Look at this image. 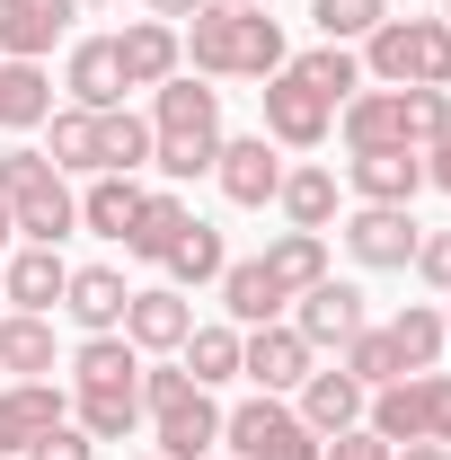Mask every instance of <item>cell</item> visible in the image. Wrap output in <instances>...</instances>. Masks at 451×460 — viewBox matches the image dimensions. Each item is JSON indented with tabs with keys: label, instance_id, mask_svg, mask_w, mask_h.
<instances>
[{
	"label": "cell",
	"instance_id": "cell-1",
	"mask_svg": "<svg viewBox=\"0 0 451 460\" xmlns=\"http://www.w3.org/2000/svg\"><path fill=\"white\" fill-rule=\"evenodd\" d=\"M177 45L195 62V80H275L283 62V27L266 9H222V0H204L186 27H177Z\"/></svg>",
	"mask_w": 451,
	"mask_h": 460
},
{
	"label": "cell",
	"instance_id": "cell-2",
	"mask_svg": "<svg viewBox=\"0 0 451 460\" xmlns=\"http://www.w3.org/2000/svg\"><path fill=\"white\" fill-rule=\"evenodd\" d=\"M354 54H363L372 89H451V27L443 18H381Z\"/></svg>",
	"mask_w": 451,
	"mask_h": 460
},
{
	"label": "cell",
	"instance_id": "cell-3",
	"mask_svg": "<svg viewBox=\"0 0 451 460\" xmlns=\"http://www.w3.org/2000/svg\"><path fill=\"white\" fill-rule=\"evenodd\" d=\"M363 425L381 443H451V372H398L390 390L363 399Z\"/></svg>",
	"mask_w": 451,
	"mask_h": 460
},
{
	"label": "cell",
	"instance_id": "cell-4",
	"mask_svg": "<svg viewBox=\"0 0 451 460\" xmlns=\"http://www.w3.org/2000/svg\"><path fill=\"white\" fill-rule=\"evenodd\" d=\"M222 443H230V460H319V434L301 425V407L266 399V390L222 407Z\"/></svg>",
	"mask_w": 451,
	"mask_h": 460
},
{
	"label": "cell",
	"instance_id": "cell-5",
	"mask_svg": "<svg viewBox=\"0 0 451 460\" xmlns=\"http://www.w3.org/2000/svg\"><path fill=\"white\" fill-rule=\"evenodd\" d=\"M257 107H266V142H275V151H319V142L337 133V107H328V98H319L292 62L257 89Z\"/></svg>",
	"mask_w": 451,
	"mask_h": 460
},
{
	"label": "cell",
	"instance_id": "cell-6",
	"mask_svg": "<svg viewBox=\"0 0 451 460\" xmlns=\"http://www.w3.org/2000/svg\"><path fill=\"white\" fill-rule=\"evenodd\" d=\"M337 239H345V257L354 266H372V275H398L407 257H416V213L407 204H345L337 213Z\"/></svg>",
	"mask_w": 451,
	"mask_h": 460
},
{
	"label": "cell",
	"instance_id": "cell-7",
	"mask_svg": "<svg viewBox=\"0 0 451 460\" xmlns=\"http://www.w3.org/2000/svg\"><path fill=\"white\" fill-rule=\"evenodd\" d=\"M319 372V354L301 345L292 319H266V328H239V381H257L266 399H292L301 381Z\"/></svg>",
	"mask_w": 451,
	"mask_h": 460
},
{
	"label": "cell",
	"instance_id": "cell-8",
	"mask_svg": "<svg viewBox=\"0 0 451 460\" xmlns=\"http://www.w3.org/2000/svg\"><path fill=\"white\" fill-rule=\"evenodd\" d=\"M292 328L310 354H337L345 337H363L372 328V310H363V284H337V275H319L310 292H292Z\"/></svg>",
	"mask_w": 451,
	"mask_h": 460
},
{
	"label": "cell",
	"instance_id": "cell-9",
	"mask_svg": "<svg viewBox=\"0 0 451 460\" xmlns=\"http://www.w3.org/2000/svg\"><path fill=\"white\" fill-rule=\"evenodd\" d=\"M54 425H71V390H54V381H0V460H27Z\"/></svg>",
	"mask_w": 451,
	"mask_h": 460
},
{
	"label": "cell",
	"instance_id": "cell-10",
	"mask_svg": "<svg viewBox=\"0 0 451 460\" xmlns=\"http://www.w3.org/2000/svg\"><path fill=\"white\" fill-rule=\"evenodd\" d=\"M151 133H160V142H222V89L195 80V71L160 80V89H151Z\"/></svg>",
	"mask_w": 451,
	"mask_h": 460
},
{
	"label": "cell",
	"instance_id": "cell-11",
	"mask_svg": "<svg viewBox=\"0 0 451 460\" xmlns=\"http://www.w3.org/2000/svg\"><path fill=\"white\" fill-rule=\"evenodd\" d=\"M213 186H222L239 213H266L275 204V186H283V151L266 142V133H239L230 142L222 133V160H213Z\"/></svg>",
	"mask_w": 451,
	"mask_h": 460
},
{
	"label": "cell",
	"instance_id": "cell-12",
	"mask_svg": "<svg viewBox=\"0 0 451 460\" xmlns=\"http://www.w3.org/2000/svg\"><path fill=\"white\" fill-rule=\"evenodd\" d=\"M345 195L354 204H407L425 195V151H345Z\"/></svg>",
	"mask_w": 451,
	"mask_h": 460
},
{
	"label": "cell",
	"instance_id": "cell-13",
	"mask_svg": "<svg viewBox=\"0 0 451 460\" xmlns=\"http://www.w3.org/2000/svg\"><path fill=\"white\" fill-rule=\"evenodd\" d=\"M124 337H133V354H177V345L195 337V301L177 284H142L124 301Z\"/></svg>",
	"mask_w": 451,
	"mask_h": 460
},
{
	"label": "cell",
	"instance_id": "cell-14",
	"mask_svg": "<svg viewBox=\"0 0 451 460\" xmlns=\"http://www.w3.org/2000/svg\"><path fill=\"white\" fill-rule=\"evenodd\" d=\"M80 0H0V62H45L71 36Z\"/></svg>",
	"mask_w": 451,
	"mask_h": 460
},
{
	"label": "cell",
	"instance_id": "cell-15",
	"mask_svg": "<svg viewBox=\"0 0 451 460\" xmlns=\"http://www.w3.org/2000/svg\"><path fill=\"white\" fill-rule=\"evenodd\" d=\"M115 62H124V89H160L186 71V45L169 18H133V27H115Z\"/></svg>",
	"mask_w": 451,
	"mask_h": 460
},
{
	"label": "cell",
	"instance_id": "cell-16",
	"mask_svg": "<svg viewBox=\"0 0 451 460\" xmlns=\"http://www.w3.org/2000/svg\"><path fill=\"white\" fill-rule=\"evenodd\" d=\"M62 284H71L62 248L18 239V257H0V292H9V310H36V319H54V310H62Z\"/></svg>",
	"mask_w": 451,
	"mask_h": 460
},
{
	"label": "cell",
	"instance_id": "cell-17",
	"mask_svg": "<svg viewBox=\"0 0 451 460\" xmlns=\"http://www.w3.org/2000/svg\"><path fill=\"white\" fill-rule=\"evenodd\" d=\"M151 452H160V460L222 452V407H213V390H186L177 407H160V416H151Z\"/></svg>",
	"mask_w": 451,
	"mask_h": 460
},
{
	"label": "cell",
	"instance_id": "cell-18",
	"mask_svg": "<svg viewBox=\"0 0 451 460\" xmlns=\"http://www.w3.org/2000/svg\"><path fill=\"white\" fill-rule=\"evenodd\" d=\"M124 301H133V284H124L115 266H71V284H62V319H71L80 337H115V328H124Z\"/></svg>",
	"mask_w": 451,
	"mask_h": 460
},
{
	"label": "cell",
	"instance_id": "cell-19",
	"mask_svg": "<svg viewBox=\"0 0 451 460\" xmlns=\"http://www.w3.org/2000/svg\"><path fill=\"white\" fill-rule=\"evenodd\" d=\"M62 89H71V107H89V115L124 107V62H115V36H71Z\"/></svg>",
	"mask_w": 451,
	"mask_h": 460
},
{
	"label": "cell",
	"instance_id": "cell-20",
	"mask_svg": "<svg viewBox=\"0 0 451 460\" xmlns=\"http://www.w3.org/2000/svg\"><path fill=\"white\" fill-rule=\"evenodd\" d=\"M275 213H283V230H328V222L345 213V186H337V169H319V160L283 169V186H275Z\"/></svg>",
	"mask_w": 451,
	"mask_h": 460
},
{
	"label": "cell",
	"instance_id": "cell-21",
	"mask_svg": "<svg viewBox=\"0 0 451 460\" xmlns=\"http://www.w3.org/2000/svg\"><path fill=\"white\" fill-rule=\"evenodd\" d=\"M213 292H222V319H230V328H266V319H283V310H292V301H283V284L266 275V257H230Z\"/></svg>",
	"mask_w": 451,
	"mask_h": 460
},
{
	"label": "cell",
	"instance_id": "cell-22",
	"mask_svg": "<svg viewBox=\"0 0 451 460\" xmlns=\"http://www.w3.org/2000/svg\"><path fill=\"white\" fill-rule=\"evenodd\" d=\"M337 133H345V151H416L407 124H398V89H354L337 107Z\"/></svg>",
	"mask_w": 451,
	"mask_h": 460
},
{
	"label": "cell",
	"instance_id": "cell-23",
	"mask_svg": "<svg viewBox=\"0 0 451 460\" xmlns=\"http://www.w3.org/2000/svg\"><path fill=\"white\" fill-rule=\"evenodd\" d=\"M186 222H195V204H186L177 186H151V195H142V213H133V230H124V257L160 266L177 239H186Z\"/></svg>",
	"mask_w": 451,
	"mask_h": 460
},
{
	"label": "cell",
	"instance_id": "cell-24",
	"mask_svg": "<svg viewBox=\"0 0 451 460\" xmlns=\"http://www.w3.org/2000/svg\"><path fill=\"white\" fill-rule=\"evenodd\" d=\"M363 399H372V390H363V381H345V372H310V381L292 390L301 425H310L319 443H328V434H345V425H363Z\"/></svg>",
	"mask_w": 451,
	"mask_h": 460
},
{
	"label": "cell",
	"instance_id": "cell-25",
	"mask_svg": "<svg viewBox=\"0 0 451 460\" xmlns=\"http://www.w3.org/2000/svg\"><path fill=\"white\" fill-rule=\"evenodd\" d=\"M71 390H142L133 337H124V328H115V337H80L71 345Z\"/></svg>",
	"mask_w": 451,
	"mask_h": 460
},
{
	"label": "cell",
	"instance_id": "cell-26",
	"mask_svg": "<svg viewBox=\"0 0 451 460\" xmlns=\"http://www.w3.org/2000/svg\"><path fill=\"white\" fill-rule=\"evenodd\" d=\"M0 372L9 381H54V319L0 310Z\"/></svg>",
	"mask_w": 451,
	"mask_h": 460
},
{
	"label": "cell",
	"instance_id": "cell-27",
	"mask_svg": "<svg viewBox=\"0 0 451 460\" xmlns=\"http://www.w3.org/2000/svg\"><path fill=\"white\" fill-rule=\"evenodd\" d=\"M257 257H266V275H275L283 301H292V292H310L319 275H328V230H275Z\"/></svg>",
	"mask_w": 451,
	"mask_h": 460
},
{
	"label": "cell",
	"instance_id": "cell-28",
	"mask_svg": "<svg viewBox=\"0 0 451 460\" xmlns=\"http://www.w3.org/2000/svg\"><path fill=\"white\" fill-rule=\"evenodd\" d=\"M142 177H89L80 186V230H98V239H115L124 248V230H133V213H142Z\"/></svg>",
	"mask_w": 451,
	"mask_h": 460
},
{
	"label": "cell",
	"instance_id": "cell-29",
	"mask_svg": "<svg viewBox=\"0 0 451 460\" xmlns=\"http://www.w3.org/2000/svg\"><path fill=\"white\" fill-rule=\"evenodd\" d=\"M71 425L89 443H133L142 434V390H71Z\"/></svg>",
	"mask_w": 451,
	"mask_h": 460
},
{
	"label": "cell",
	"instance_id": "cell-30",
	"mask_svg": "<svg viewBox=\"0 0 451 460\" xmlns=\"http://www.w3.org/2000/svg\"><path fill=\"white\" fill-rule=\"evenodd\" d=\"M151 169V115L107 107L98 115V177H142Z\"/></svg>",
	"mask_w": 451,
	"mask_h": 460
},
{
	"label": "cell",
	"instance_id": "cell-31",
	"mask_svg": "<svg viewBox=\"0 0 451 460\" xmlns=\"http://www.w3.org/2000/svg\"><path fill=\"white\" fill-rule=\"evenodd\" d=\"M45 115H54L45 62H0V133H36Z\"/></svg>",
	"mask_w": 451,
	"mask_h": 460
},
{
	"label": "cell",
	"instance_id": "cell-32",
	"mask_svg": "<svg viewBox=\"0 0 451 460\" xmlns=\"http://www.w3.org/2000/svg\"><path fill=\"white\" fill-rule=\"evenodd\" d=\"M390 345H398V363H407V372H434V363L451 354V337H443V301H407V310L390 319Z\"/></svg>",
	"mask_w": 451,
	"mask_h": 460
},
{
	"label": "cell",
	"instance_id": "cell-33",
	"mask_svg": "<svg viewBox=\"0 0 451 460\" xmlns=\"http://www.w3.org/2000/svg\"><path fill=\"white\" fill-rule=\"evenodd\" d=\"M177 363H186V381H195V390H222V381H239V328H230V319L195 328V337L177 345Z\"/></svg>",
	"mask_w": 451,
	"mask_h": 460
},
{
	"label": "cell",
	"instance_id": "cell-34",
	"mask_svg": "<svg viewBox=\"0 0 451 460\" xmlns=\"http://www.w3.org/2000/svg\"><path fill=\"white\" fill-rule=\"evenodd\" d=\"M45 133H54L45 160H54L62 177H98V115H89V107H54V115H45Z\"/></svg>",
	"mask_w": 451,
	"mask_h": 460
},
{
	"label": "cell",
	"instance_id": "cell-35",
	"mask_svg": "<svg viewBox=\"0 0 451 460\" xmlns=\"http://www.w3.org/2000/svg\"><path fill=\"white\" fill-rule=\"evenodd\" d=\"M160 266H169V284H177V292H186V284L204 292V284H222L230 248H222V230H213V222H186V239H177V248L160 257Z\"/></svg>",
	"mask_w": 451,
	"mask_h": 460
},
{
	"label": "cell",
	"instance_id": "cell-36",
	"mask_svg": "<svg viewBox=\"0 0 451 460\" xmlns=\"http://www.w3.org/2000/svg\"><path fill=\"white\" fill-rule=\"evenodd\" d=\"M292 71H301V80H310V89H319L328 107H345L354 89H372V80H363V54H354V45H310V54H292Z\"/></svg>",
	"mask_w": 451,
	"mask_h": 460
},
{
	"label": "cell",
	"instance_id": "cell-37",
	"mask_svg": "<svg viewBox=\"0 0 451 460\" xmlns=\"http://www.w3.org/2000/svg\"><path fill=\"white\" fill-rule=\"evenodd\" d=\"M337 372H345V381H363V390H390L407 363H398L390 328H363V337H345V345H337Z\"/></svg>",
	"mask_w": 451,
	"mask_h": 460
},
{
	"label": "cell",
	"instance_id": "cell-38",
	"mask_svg": "<svg viewBox=\"0 0 451 460\" xmlns=\"http://www.w3.org/2000/svg\"><path fill=\"white\" fill-rule=\"evenodd\" d=\"M310 18H319V45H363L390 18V0H310Z\"/></svg>",
	"mask_w": 451,
	"mask_h": 460
},
{
	"label": "cell",
	"instance_id": "cell-39",
	"mask_svg": "<svg viewBox=\"0 0 451 460\" xmlns=\"http://www.w3.org/2000/svg\"><path fill=\"white\" fill-rule=\"evenodd\" d=\"M407 266H416V275H425V284H434V292H451V230H425Z\"/></svg>",
	"mask_w": 451,
	"mask_h": 460
},
{
	"label": "cell",
	"instance_id": "cell-40",
	"mask_svg": "<svg viewBox=\"0 0 451 460\" xmlns=\"http://www.w3.org/2000/svg\"><path fill=\"white\" fill-rule=\"evenodd\" d=\"M319 460H390V443H381L372 425H345V434H328V443H319Z\"/></svg>",
	"mask_w": 451,
	"mask_h": 460
},
{
	"label": "cell",
	"instance_id": "cell-41",
	"mask_svg": "<svg viewBox=\"0 0 451 460\" xmlns=\"http://www.w3.org/2000/svg\"><path fill=\"white\" fill-rule=\"evenodd\" d=\"M27 460H98V443H89L80 425H54V434H45V443H36Z\"/></svg>",
	"mask_w": 451,
	"mask_h": 460
},
{
	"label": "cell",
	"instance_id": "cell-42",
	"mask_svg": "<svg viewBox=\"0 0 451 460\" xmlns=\"http://www.w3.org/2000/svg\"><path fill=\"white\" fill-rule=\"evenodd\" d=\"M425 186H443V195H451V133L434 142V151H425Z\"/></svg>",
	"mask_w": 451,
	"mask_h": 460
},
{
	"label": "cell",
	"instance_id": "cell-43",
	"mask_svg": "<svg viewBox=\"0 0 451 460\" xmlns=\"http://www.w3.org/2000/svg\"><path fill=\"white\" fill-rule=\"evenodd\" d=\"M142 9H151V18H169V27H186V18H195L204 0H142Z\"/></svg>",
	"mask_w": 451,
	"mask_h": 460
},
{
	"label": "cell",
	"instance_id": "cell-44",
	"mask_svg": "<svg viewBox=\"0 0 451 460\" xmlns=\"http://www.w3.org/2000/svg\"><path fill=\"white\" fill-rule=\"evenodd\" d=\"M390 460H451V443H398Z\"/></svg>",
	"mask_w": 451,
	"mask_h": 460
},
{
	"label": "cell",
	"instance_id": "cell-45",
	"mask_svg": "<svg viewBox=\"0 0 451 460\" xmlns=\"http://www.w3.org/2000/svg\"><path fill=\"white\" fill-rule=\"evenodd\" d=\"M9 239H18V222H9V204H0V248H9Z\"/></svg>",
	"mask_w": 451,
	"mask_h": 460
},
{
	"label": "cell",
	"instance_id": "cell-46",
	"mask_svg": "<svg viewBox=\"0 0 451 460\" xmlns=\"http://www.w3.org/2000/svg\"><path fill=\"white\" fill-rule=\"evenodd\" d=\"M222 9H266V0H222Z\"/></svg>",
	"mask_w": 451,
	"mask_h": 460
},
{
	"label": "cell",
	"instance_id": "cell-47",
	"mask_svg": "<svg viewBox=\"0 0 451 460\" xmlns=\"http://www.w3.org/2000/svg\"><path fill=\"white\" fill-rule=\"evenodd\" d=\"M80 9H124V0H80Z\"/></svg>",
	"mask_w": 451,
	"mask_h": 460
},
{
	"label": "cell",
	"instance_id": "cell-48",
	"mask_svg": "<svg viewBox=\"0 0 451 460\" xmlns=\"http://www.w3.org/2000/svg\"><path fill=\"white\" fill-rule=\"evenodd\" d=\"M443 337H451V292H443Z\"/></svg>",
	"mask_w": 451,
	"mask_h": 460
},
{
	"label": "cell",
	"instance_id": "cell-49",
	"mask_svg": "<svg viewBox=\"0 0 451 460\" xmlns=\"http://www.w3.org/2000/svg\"><path fill=\"white\" fill-rule=\"evenodd\" d=\"M124 460H160V452H124Z\"/></svg>",
	"mask_w": 451,
	"mask_h": 460
},
{
	"label": "cell",
	"instance_id": "cell-50",
	"mask_svg": "<svg viewBox=\"0 0 451 460\" xmlns=\"http://www.w3.org/2000/svg\"><path fill=\"white\" fill-rule=\"evenodd\" d=\"M443 27H451V0H443Z\"/></svg>",
	"mask_w": 451,
	"mask_h": 460
},
{
	"label": "cell",
	"instance_id": "cell-51",
	"mask_svg": "<svg viewBox=\"0 0 451 460\" xmlns=\"http://www.w3.org/2000/svg\"><path fill=\"white\" fill-rule=\"evenodd\" d=\"M204 460H230V452H204Z\"/></svg>",
	"mask_w": 451,
	"mask_h": 460
},
{
	"label": "cell",
	"instance_id": "cell-52",
	"mask_svg": "<svg viewBox=\"0 0 451 460\" xmlns=\"http://www.w3.org/2000/svg\"><path fill=\"white\" fill-rule=\"evenodd\" d=\"M0 310H9V292H0Z\"/></svg>",
	"mask_w": 451,
	"mask_h": 460
}]
</instances>
